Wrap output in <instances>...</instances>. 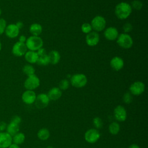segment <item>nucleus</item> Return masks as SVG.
<instances>
[{"label":"nucleus","instance_id":"nucleus-42","mask_svg":"<svg viewBox=\"0 0 148 148\" xmlns=\"http://www.w3.org/2000/svg\"><path fill=\"white\" fill-rule=\"evenodd\" d=\"M1 49H2V43H1V42L0 40V51L1 50Z\"/></svg>","mask_w":148,"mask_h":148},{"label":"nucleus","instance_id":"nucleus-41","mask_svg":"<svg viewBox=\"0 0 148 148\" xmlns=\"http://www.w3.org/2000/svg\"><path fill=\"white\" fill-rule=\"evenodd\" d=\"M128 148H140V147L137 144L133 143V144H131V145H130Z\"/></svg>","mask_w":148,"mask_h":148},{"label":"nucleus","instance_id":"nucleus-28","mask_svg":"<svg viewBox=\"0 0 148 148\" xmlns=\"http://www.w3.org/2000/svg\"><path fill=\"white\" fill-rule=\"evenodd\" d=\"M92 123L94 124V126L95 127V128L97 130L100 129L103 127V121L100 117H94L92 120Z\"/></svg>","mask_w":148,"mask_h":148},{"label":"nucleus","instance_id":"nucleus-3","mask_svg":"<svg viewBox=\"0 0 148 148\" xmlns=\"http://www.w3.org/2000/svg\"><path fill=\"white\" fill-rule=\"evenodd\" d=\"M71 84L76 88H82L84 87L87 83V78L83 73H76L71 77Z\"/></svg>","mask_w":148,"mask_h":148},{"label":"nucleus","instance_id":"nucleus-16","mask_svg":"<svg viewBox=\"0 0 148 148\" xmlns=\"http://www.w3.org/2000/svg\"><path fill=\"white\" fill-rule=\"evenodd\" d=\"M105 38L108 40H114L119 36V32L117 28L113 27L107 28L103 33Z\"/></svg>","mask_w":148,"mask_h":148},{"label":"nucleus","instance_id":"nucleus-34","mask_svg":"<svg viewBox=\"0 0 148 148\" xmlns=\"http://www.w3.org/2000/svg\"><path fill=\"white\" fill-rule=\"evenodd\" d=\"M132 25L131 23H126L125 24H124L123 25V31L124 32L127 34L128 32H131L132 30Z\"/></svg>","mask_w":148,"mask_h":148},{"label":"nucleus","instance_id":"nucleus-25","mask_svg":"<svg viewBox=\"0 0 148 148\" xmlns=\"http://www.w3.org/2000/svg\"><path fill=\"white\" fill-rule=\"evenodd\" d=\"M109 132L110 134L113 135H116L119 134L120 130V124L116 122V121H113L111 123L108 127Z\"/></svg>","mask_w":148,"mask_h":148},{"label":"nucleus","instance_id":"nucleus-7","mask_svg":"<svg viewBox=\"0 0 148 148\" xmlns=\"http://www.w3.org/2000/svg\"><path fill=\"white\" fill-rule=\"evenodd\" d=\"M101 134L98 130L95 128H90L86 131L84 134V139L89 143H94L100 138Z\"/></svg>","mask_w":148,"mask_h":148},{"label":"nucleus","instance_id":"nucleus-10","mask_svg":"<svg viewBox=\"0 0 148 148\" xmlns=\"http://www.w3.org/2000/svg\"><path fill=\"white\" fill-rule=\"evenodd\" d=\"M27 51V48L25 43L20 42H16L12 49V54L16 57H21L24 56Z\"/></svg>","mask_w":148,"mask_h":148},{"label":"nucleus","instance_id":"nucleus-19","mask_svg":"<svg viewBox=\"0 0 148 148\" xmlns=\"http://www.w3.org/2000/svg\"><path fill=\"white\" fill-rule=\"evenodd\" d=\"M38 57L39 56L36 51H34L28 50L24 54L25 60L29 64L36 63Z\"/></svg>","mask_w":148,"mask_h":148},{"label":"nucleus","instance_id":"nucleus-18","mask_svg":"<svg viewBox=\"0 0 148 148\" xmlns=\"http://www.w3.org/2000/svg\"><path fill=\"white\" fill-rule=\"evenodd\" d=\"M47 96L50 100L56 101L60 99L62 95V91L58 87H53L49 91Z\"/></svg>","mask_w":148,"mask_h":148},{"label":"nucleus","instance_id":"nucleus-17","mask_svg":"<svg viewBox=\"0 0 148 148\" xmlns=\"http://www.w3.org/2000/svg\"><path fill=\"white\" fill-rule=\"evenodd\" d=\"M110 65L113 70L118 71L123 68L124 63L123 60L121 57L116 56L112 58L110 62Z\"/></svg>","mask_w":148,"mask_h":148},{"label":"nucleus","instance_id":"nucleus-14","mask_svg":"<svg viewBox=\"0 0 148 148\" xmlns=\"http://www.w3.org/2000/svg\"><path fill=\"white\" fill-rule=\"evenodd\" d=\"M12 143V136L7 132H0V148H8Z\"/></svg>","mask_w":148,"mask_h":148},{"label":"nucleus","instance_id":"nucleus-33","mask_svg":"<svg viewBox=\"0 0 148 148\" xmlns=\"http://www.w3.org/2000/svg\"><path fill=\"white\" fill-rule=\"evenodd\" d=\"M7 26V22L3 18L0 17V35H2L5 31Z\"/></svg>","mask_w":148,"mask_h":148},{"label":"nucleus","instance_id":"nucleus-23","mask_svg":"<svg viewBox=\"0 0 148 148\" xmlns=\"http://www.w3.org/2000/svg\"><path fill=\"white\" fill-rule=\"evenodd\" d=\"M50 135L49 130L46 128H42L40 129L37 133L38 138L41 140H47Z\"/></svg>","mask_w":148,"mask_h":148},{"label":"nucleus","instance_id":"nucleus-20","mask_svg":"<svg viewBox=\"0 0 148 148\" xmlns=\"http://www.w3.org/2000/svg\"><path fill=\"white\" fill-rule=\"evenodd\" d=\"M6 132L10 134L12 136L16 134L19 132L20 130V126L19 124L13 122V121H10V123L7 125L6 128Z\"/></svg>","mask_w":148,"mask_h":148},{"label":"nucleus","instance_id":"nucleus-40","mask_svg":"<svg viewBox=\"0 0 148 148\" xmlns=\"http://www.w3.org/2000/svg\"><path fill=\"white\" fill-rule=\"evenodd\" d=\"M8 148H20V147L19 145L12 143L9 146Z\"/></svg>","mask_w":148,"mask_h":148},{"label":"nucleus","instance_id":"nucleus-4","mask_svg":"<svg viewBox=\"0 0 148 148\" xmlns=\"http://www.w3.org/2000/svg\"><path fill=\"white\" fill-rule=\"evenodd\" d=\"M117 43L121 47L127 49L131 48L133 45V40L128 34L123 33L119 35L117 38Z\"/></svg>","mask_w":148,"mask_h":148},{"label":"nucleus","instance_id":"nucleus-24","mask_svg":"<svg viewBox=\"0 0 148 148\" xmlns=\"http://www.w3.org/2000/svg\"><path fill=\"white\" fill-rule=\"evenodd\" d=\"M25 139V136L24 133L18 132L12 136V143L20 145L23 143Z\"/></svg>","mask_w":148,"mask_h":148},{"label":"nucleus","instance_id":"nucleus-44","mask_svg":"<svg viewBox=\"0 0 148 148\" xmlns=\"http://www.w3.org/2000/svg\"><path fill=\"white\" fill-rule=\"evenodd\" d=\"M46 148H53L52 146H47Z\"/></svg>","mask_w":148,"mask_h":148},{"label":"nucleus","instance_id":"nucleus-27","mask_svg":"<svg viewBox=\"0 0 148 148\" xmlns=\"http://www.w3.org/2000/svg\"><path fill=\"white\" fill-rule=\"evenodd\" d=\"M23 73L27 76L35 74V68L30 64H26L23 68Z\"/></svg>","mask_w":148,"mask_h":148},{"label":"nucleus","instance_id":"nucleus-13","mask_svg":"<svg viewBox=\"0 0 148 148\" xmlns=\"http://www.w3.org/2000/svg\"><path fill=\"white\" fill-rule=\"evenodd\" d=\"M99 41V35L97 32L91 31L86 36V42L89 46H96Z\"/></svg>","mask_w":148,"mask_h":148},{"label":"nucleus","instance_id":"nucleus-6","mask_svg":"<svg viewBox=\"0 0 148 148\" xmlns=\"http://www.w3.org/2000/svg\"><path fill=\"white\" fill-rule=\"evenodd\" d=\"M90 24L92 29H94V31L98 32L105 29L106 21L103 17L101 16H97L92 20Z\"/></svg>","mask_w":148,"mask_h":148},{"label":"nucleus","instance_id":"nucleus-5","mask_svg":"<svg viewBox=\"0 0 148 148\" xmlns=\"http://www.w3.org/2000/svg\"><path fill=\"white\" fill-rule=\"evenodd\" d=\"M40 85V80L35 74L28 76L24 83V86L26 90H34Z\"/></svg>","mask_w":148,"mask_h":148},{"label":"nucleus","instance_id":"nucleus-2","mask_svg":"<svg viewBox=\"0 0 148 148\" xmlns=\"http://www.w3.org/2000/svg\"><path fill=\"white\" fill-rule=\"evenodd\" d=\"M25 45L27 49L31 51H36L40 48L42 47L43 42L42 39L39 36H31L27 38Z\"/></svg>","mask_w":148,"mask_h":148},{"label":"nucleus","instance_id":"nucleus-36","mask_svg":"<svg viewBox=\"0 0 148 148\" xmlns=\"http://www.w3.org/2000/svg\"><path fill=\"white\" fill-rule=\"evenodd\" d=\"M36 53H37L38 56H41L46 54V50H45L44 48H43V47H41V48H40L39 49H38V50L36 51Z\"/></svg>","mask_w":148,"mask_h":148},{"label":"nucleus","instance_id":"nucleus-29","mask_svg":"<svg viewBox=\"0 0 148 148\" xmlns=\"http://www.w3.org/2000/svg\"><path fill=\"white\" fill-rule=\"evenodd\" d=\"M69 82L67 79L61 80L58 84V88L61 90H66L69 88Z\"/></svg>","mask_w":148,"mask_h":148},{"label":"nucleus","instance_id":"nucleus-9","mask_svg":"<svg viewBox=\"0 0 148 148\" xmlns=\"http://www.w3.org/2000/svg\"><path fill=\"white\" fill-rule=\"evenodd\" d=\"M50 99L45 93H40L36 95L35 101V105L38 109H44L46 108L50 102Z\"/></svg>","mask_w":148,"mask_h":148},{"label":"nucleus","instance_id":"nucleus-37","mask_svg":"<svg viewBox=\"0 0 148 148\" xmlns=\"http://www.w3.org/2000/svg\"><path fill=\"white\" fill-rule=\"evenodd\" d=\"M7 124L4 121H0V132H3L6 130Z\"/></svg>","mask_w":148,"mask_h":148},{"label":"nucleus","instance_id":"nucleus-31","mask_svg":"<svg viewBox=\"0 0 148 148\" xmlns=\"http://www.w3.org/2000/svg\"><path fill=\"white\" fill-rule=\"evenodd\" d=\"M123 100L124 103L127 104L131 103L132 102L133 100V97L132 95L130 92H125L123 97Z\"/></svg>","mask_w":148,"mask_h":148},{"label":"nucleus","instance_id":"nucleus-15","mask_svg":"<svg viewBox=\"0 0 148 148\" xmlns=\"http://www.w3.org/2000/svg\"><path fill=\"white\" fill-rule=\"evenodd\" d=\"M4 33L7 37L13 39L18 36L20 29L15 24H9L7 25Z\"/></svg>","mask_w":148,"mask_h":148},{"label":"nucleus","instance_id":"nucleus-11","mask_svg":"<svg viewBox=\"0 0 148 148\" xmlns=\"http://www.w3.org/2000/svg\"><path fill=\"white\" fill-rule=\"evenodd\" d=\"M130 92L134 95H140L145 90V84L140 81H136L134 82L130 87Z\"/></svg>","mask_w":148,"mask_h":148},{"label":"nucleus","instance_id":"nucleus-35","mask_svg":"<svg viewBox=\"0 0 148 148\" xmlns=\"http://www.w3.org/2000/svg\"><path fill=\"white\" fill-rule=\"evenodd\" d=\"M12 121H13L18 124H20V123L21 121V118L18 116H14V117H13V118L11 120Z\"/></svg>","mask_w":148,"mask_h":148},{"label":"nucleus","instance_id":"nucleus-1","mask_svg":"<svg viewBox=\"0 0 148 148\" xmlns=\"http://www.w3.org/2000/svg\"><path fill=\"white\" fill-rule=\"evenodd\" d=\"M114 12L118 18L120 20H125L131 14L132 8L128 3L122 2L116 5Z\"/></svg>","mask_w":148,"mask_h":148},{"label":"nucleus","instance_id":"nucleus-21","mask_svg":"<svg viewBox=\"0 0 148 148\" xmlns=\"http://www.w3.org/2000/svg\"><path fill=\"white\" fill-rule=\"evenodd\" d=\"M50 60V63L53 65L57 64L61 58V56L59 52L57 50H52L48 54Z\"/></svg>","mask_w":148,"mask_h":148},{"label":"nucleus","instance_id":"nucleus-38","mask_svg":"<svg viewBox=\"0 0 148 148\" xmlns=\"http://www.w3.org/2000/svg\"><path fill=\"white\" fill-rule=\"evenodd\" d=\"M26 40H27V38L25 35H21L19 36V38H18V42H21V43H25L26 42Z\"/></svg>","mask_w":148,"mask_h":148},{"label":"nucleus","instance_id":"nucleus-43","mask_svg":"<svg viewBox=\"0 0 148 148\" xmlns=\"http://www.w3.org/2000/svg\"><path fill=\"white\" fill-rule=\"evenodd\" d=\"M1 14H2V10H1V8H0V17H1Z\"/></svg>","mask_w":148,"mask_h":148},{"label":"nucleus","instance_id":"nucleus-8","mask_svg":"<svg viewBox=\"0 0 148 148\" xmlns=\"http://www.w3.org/2000/svg\"><path fill=\"white\" fill-rule=\"evenodd\" d=\"M113 115L114 119L119 122L125 121L127 117V113L125 108L122 105H117L114 109Z\"/></svg>","mask_w":148,"mask_h":148},{"label":"nucleus","instance_id":"nucleus-22","mask_svg":"<svg viewBox=\"0 0 148 148\" xmlns=\"http://www.w3.org/2000/svg\"><path fill=\"white\" fill-rule=\"evenodd\" d=\"M30 33L33 36H39L42 32V27L40 24H32L29 28Z\"/></svg>","mask_w":148,"mask_h":148},{"label":"nucleus","instance_id":"nucleus-32","mask_svg":"<svg viewBox=\"0 0 148 148\" xmlns=\"http://www.w3.org/2000/svg\"><path fill=\"white\" fill-rule=\"evenodd\" d=\"M131 6L132 9L134 8L135 10H140L142 8L143 3L141 1H140L139 0H135V1L132 2Z\"/></svg>","mask_w":148,"mask_h":148},{"label":"nucleus","instance_id":"nucleus-30","mask_svg":"<svg viewBox=\"0 0 148 148\" xmlns=\"http://www.w3.org/2000/svg\"><path fill=\"white\" fill-rule=\"evenodd\" d=\"M81 30L83 33L87 34H88V33H90V32L92 31V27H91L90 24L87 23H83L82 25Z\"/></svg>","mask_w":148,"mask_h":148},{"label":"nucleus","instance_id":"nucleus-26","mask_svg":"<svg viewBox=\"0 0 148 148\" xmlns=\"http://www.w3.org/2000/svg\"><path fill=\"white\" fill-rule=\"evenodd\" d=\"M36 63L42 66H45L50 63L49 57L47 54H45L41 56H39Z\"/></svg>","mask_w":148,"mask_h":148},{"label":"nucleus","instance_id":"nucleus-12","mask_svg":"<svg viewBox=\"0 0 148 148\" xmlns=\"http://www.w3.org/2000/svg\"><path fill=\"white\" fill-rule=\"evenodd\" d=\"M36 95L34 90H28L25 91L22 95L21 99L23 102L27 105H31L35 102L36 99Z\"/></svg>","mask_w":148,"mask_h":148},{"label":"nucleus","instance_id":"nucleus-39","mask_svg":"<svg viewBox=\"0 0 148 148\" xmlns=\"http://www.w3.org/2000/svg\"><path fill=\"white\" fill-rule=\"evenodd\" d=\"M15 24L16 25V26L18 27V28L19 29H21V28L24 27V24H23V23L22 21H17Z\"/></svg>","mask_w":148,"mask_h":148}]
</instances>
